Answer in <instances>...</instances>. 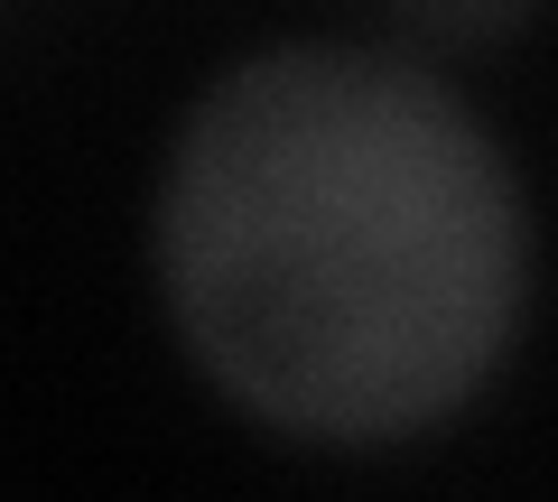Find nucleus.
I'll return each mask as SVG.
<instances>
[{
    "label": "nucleus",
    "instance_id": "obj_1",
    "mask_svg": "<svg viewBox=\"0 0 558 502\" xmlns=\"http://www.w3.org/2000/svg\"><path fill=\"white\" fill-rule=\"evenodd\" d=\"M159 298L196 372L279 438L391 446L457 419L531 307V196L410 47L233 57L159 168Z\"/></svg>",
    "mask_w": 558,
    "mask_h": 502
},
{
    "label": "nucleus",
    "instance_id": "obj_2",
    "mask_svg": "<svg viewBox=\"0 0 558 502\" xmlns=\"http://www.w3.org/2000/svg\"><path fill=\"white\" fill-rule=\"evenodd\" d=\"M373 10L428 57H475V47H502L539 20V0H373Z\"/></svg>",
    "mask_w": 558,
    "mask_h": 502
}]
</instances>
